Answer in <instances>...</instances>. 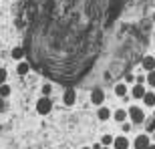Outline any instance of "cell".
I'll use <instances>...</instances> for the list:
<instances>
[{
  "label": "cell",
  "mask_w": 155,
  "mask_h": 149,
  "mask_svg": "<svg viewBox=\"0 0 155 149\" xmlns=\"http://www.w3.org/2000/svg\"><path fill=\"white\" fill-rule=\"evenodd\" d=\"M97 117H99V119H101V121H107V119H109V117H111V111L107 109V107H101V109L97 111Z\"/></svg>",
  "instance_id": "obj_9"
},
{
  "label": "cell",
  "mask_w": 155,
  "mask_h": 149,
  "mask_svg": "<svg viewBox=\"0 0 155 149\" xmlns=\"http://www.w3.org/2000/svg\"><path fill=\"white\" fill-rule=\"evenodd\" d=\"M113 117H115V121H119V123H123V121L127 119V111H123V109H117L115 113H113Z\"/></svg>",
  "instance_id": "obj_13"
},
{
  "label": "cell",
  "mask_w": 155,
  "mask_h": 149,
  "mask_svg": "<svg viewBox=\"0 0 155 149\" xmlns=\"http://www.w3.org/2000/svg\"><path fill=\"white\" fill-rule=\"evenodd\" d=\"M141 65H143V69H145V71H153V69H155V58L151 57V55H147V57H143Z\"/></svg>",
  "instance_id": "obj_7"
},
{
  "label": "cell",
  "mask_w": 155,
  "mask_h": 149,
  "mask_svg": "<svg viewBox=\"0 0 155 149\" xmlns=\"http://www.w3.org/2000/svg\"><path fill=\"white\" fill-rule=\"evenodd\" d=\"M143 103L147 105V107H153V105H155V95H153V93H145V95H143Z\"/></svg>",
  "instance_id": "obj_11"
},
{
  "label": "cell",
  "mask_w": 155,
  "mask_h": 149,
  "mask_svg": "<svg viewBox=\"0 0 155 149\" xmlns=\"http://www.w3.org/2000/svg\"><path fill=\"white\" fill-rule=\"evenodd\" d=\"M147 149H155V143H151V145H149V147H147Z\"/></svg>",
  "instance_id": "obj_22"
},
{
  "label": "cell",
  "mask_w": 155,
  "mask_h": 149,
  "mask_svg": "<svg viewBox=\"0 0 155 149\" xmlns=\"http://www.w3.org/2000/svg\"><path fill=\"white\" fill-rule=\"evenodd\" d=\"M91 101L95 105H103V101H105V93L101 91V89H95V91L91 93Z\"/></svg>",
  "instance_id": "obj_5"
},
{
  "label": "cell",
  "mask_w": 155,
  "mask_h": 149,
  "mask_svg": "<svg viewBox=\"0 0 155 149\" xmlns=\"http://www.w3.org/2000/svg\"><path fill=\"white\" fill-rule=\"evenodd\" d=\"M123 131H125V133L131 131V125H129V123H125V125H123Z\"/></svg>",
  "instance_id": "obj_21"
},
{
  "label": "cell",
  "mask_w": 155,
  "mask_h": 149,
  "mask_svg": "<svg viewBox=\"0 0 155 149\" xmlns=\"http://www.w3.org/2000/svg\"><path fill=\"white\" fill-rule=\"evenodd\" d=\"M133 97H135V99H143V95H145V93H147V91H145V87L143 85H139V83H137V85H135V87H133Z\"/></svg>",
  "instance_id": "obj_8"
},
{
  "label": "cell",
  "mask_w": 155,
  "mask_h": 149,
  "mask_svg": "<svg viewBox=\"0 0 155 149\" xmlns=\"http://www.w3.org/2000/svg\"><path fill=\"white\" fill-rule=\"evenodd\" d=\"M113 147H115V149H127V147H129V139L123 137V135L117 137V139H113Z\"/></svg>",
  "instance_id": "obj_6"
},
{
  "label": "cell",
  "mask_w": 155,
  "mask_h": 149,
  "mask_svg": "<svg viewBox=\"0 0 155 149\" xmlns=\"http://www.w3.org/2000/svg\"><path fill=\"white\" fill-rule=\"evenodd\" d=\"M115 95H117V97H125V95H127V85H125V83H119V85L115 87Z\"/></svg>",
  "instance_id": "obj_10"
},
{
  "label": "cell",
  "mask_w": 155,
  "mask_h": 149,
  "mask_svg": "<svg viewBox=\"0 0 155 149\" xmlns=\"http://www.w3.org/2000/svg\"><path fill=\"white\" fill-rule=\"evenodd\" d=\"M30 71V67H28V63H18V67H16V73L20 74V77H24V74Z\"/></svg>",
  "instance_id": "obj_12"
},
{
  "label": "cell",
  "mask_w": 155,
  "mask_h": 149,
  "mask_svg": "<svg viewBox=\"0 0 155 149\" xmlns=\"http://www.w3.org/2000/svg\"><path fill=\"white\" fill-rule=\"evenodd\" d=\"M83 149H93V147H83Z\"/></svg>",
  "instance_id": "obj_24"
},
{
  "label": "cell",
  "mask_w": 155,
  "mask_h": 149,
  "mask_svg": "<svg viewBox=\"0 0 155 149\" xmlns=\"http://www.w3.org/2000/svg\"><path fill=\"white\" fill-rule=\"evenodd\" d=\"M10 91H12V89H10L8 85H6V83H4V85H0V97H2V99L10 97Z\"/></svg>",
  "instance_id": "obj_15"
},
{
  "label": "cell",
  "mask_w": 155,
  "mask_h": 149,
  "mask_svg": "<svg viewBox=\"0 0 155 149\" xmlns=\"http://www.w3.org/2000/svg\"><path fill=\"white\" fill-rule=\"evenodd\" d=\"M42 93H45V97H48V95L52 93V87L51 85H45V87H42Z\"/></svg>",
  "instance_id": "obj_20"
},
{
  "label": "cell",
  "mask_w": 155,
  "mask_h": 149,
  "mask_svg": "<svg viewBox=\"0 0 155 149\" xmlns=\"http://www.w3.org/2000/svg\"><path fill=\"white\" fill-rule=\"evenodd\" d=\"M153 20H155V14H153Z\"/></svg>",
  "instance_id": "obj_26"
},
{
  "label": "cell",
  "mask_w": 155,
  "mask_h": 149,
  "mask_svg": "<svg viewBox=\"0 0 155 149\" xmlns=\"http://www.w3.org/2000/svg\"><path fill=\"white\" fill-rule=\"evenodd\" d=\"M147 83H149L151 87H155V69L149 71V74H147Z\"/></svg>",
  "instance_id": "obj_18"
},
{
  "label": "cell",
  "mask_w": 155,
  "mask_h": 149,
  "mask_svg": "<svg viewBox=\"0 0 155 149\" xmlns=\"http://www.w3.org/2000/svg\"><path fill=\"white\" fill-rule=\"evenodd\" d=\"M36 111L40 115H48L52 111V101L48 97H42L40 101H36Z\"/></svg>",
  "instance_id": "obj_1"
},
{
  "label": "cell",
  "mask_w": 155,
  "mask_h": 149,
  "mask_svg": "<svg viewBox=\"0 0 155 149\" xmlns=\"http://www.w3.org/2000/svg\"><path fill=\"white\" fill-rule=\"evenodd\" d=\"M22 57H24V48H22V46H16V48H12V58L20 61Z\"/></svg>",
  "instance_id": "obj_14"
},
{
  "label": "cell",
  "mask_w": 155,
  "mask_h": 149,
  "mask_svg": "<svg viewBox=\"0 0 155 149\" xmlns=\"http://www.w3.org/2000/svg\"><path fill=\"white\" fill-rule=\"evenodd\" d=\"M101 149H109V147H105V145H103V147H101Z\"/></svg>",
  "instance_id": "obj_23"
},
{
  "label": "cell",
  "mask_w": 155,
  "mask_h": 149,
  "mask_svg": "<svg viewBox=\"0 0 155 149\" xmlns=\"http://www.w3.org/2000/svg\"><path fill=\"white\" fill-rule=\"evenodd\" d=\"M153 139H155V131H153Z\"/></svg>",
  "instance_id": "obj_25"
},
{
  "label": "cell",
  "mask_w": 155,
  "mask_h": 149,
  "mask_svg": "<svg viewBox=\"0 0 155 149\" xmlns=\"http://www.w3.org/2000/svg\"><path fill=\"white\" fill-rule=\"evenodd\" d=\"M129 117H131V121H133V125H139V123H143L145 121V113L141 109H139V107H131V109H129Z\"/></svg>",
  "instance_id": "obj_2"
},
{
  "label": "cell",
  "mask_w": 155,
  "mask_h": 149,
  "mask_svg": "<svg viewBox=\"0 0 155 149\" xmlns=\"http://www.w3.org/2000/svg\"><path fill=\"white\" fill-rule=\"evenodd\" d=\"M149 137L147 135H137L135 137V149H147L149 147Z\"/></svg>",
  "instance_id": "obj_4"
},
{
  "label": "cell",
  "mask_w": 155,
  "mask_h": 149,
  "mask_svg": "<svg viewBox=\"0 0 155 149\" xmlns=\"http://www.w3.org/2000/svg\"><path fill=\"white\" fill-rule=\"evenodd\" d=\"M75 101H77V93L75 91H64V95H63V103L67 105V107H73L75 105Z\"/></svg>",
  "instance_id": "obj_3"
},
{
  "label": "cell",
  "mask_w": 155,
  "mask_h": 149,
  "mask_svg": "<svg viewBox=\"0 0 155 149\" xmlns=\"http://www.w3.org/2000/svg\"><path fill=\"white\" fill-rule=\"evenodd\" d=\"M145 127H147V131H149V133H153L155 131V117H151V119L145 123Z\"/></svg>",
  "instance_id": "obj_17"
},
{
  "label": "cell",
  "mask_w": 155,
  "mask_h": 149,
  "mask_svg": "<svg viewBox=\"0 0 155 149\" xmlns=\"http://www.w3.org/2000/svg\"><path fill=\"white\" fill-rule=\"evenodd\" d=\"M113 139H115V137H111V135H103V137H101V145H105V147H107V145L113 143Z\"/></svg>",
  "instance_id": "obj_16"
},
{
  "label": "cell",
  "mask_w": 155,
  "mask_h": 149,
  "mask_svg": "<svg viewBox=\"0 0 155 149\" xmlns=\"http://www.w3.org/2000/svg\"><path fill=\"white\" fill-rule=\"evenodd\" d=\"M6 74H8L6 69H0V85H4V83H6Z\"/></svg>",
  "instance_id": "obj_19"
}]
</instances>
